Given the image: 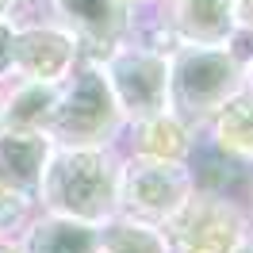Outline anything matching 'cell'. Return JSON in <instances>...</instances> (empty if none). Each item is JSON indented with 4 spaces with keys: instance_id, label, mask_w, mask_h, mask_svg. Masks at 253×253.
Returning <instances> with one entry per match:
<instances>
[{
    "instance_id": "12",
    "label": "cell",
    "mask_w": 253,
    "mask_h": 253,
    "mask_svg": "<svg viewBox=\"0 0 253 253\" xmlns=\"http://www.w3.org/2000/svg\"><path fill=\"white\" fill-rule=\"evenodd\" d=\"M50 142L46 134H23V130H0V188L19 192L35 200L39 180L50 161Z\"/></svg>"
},
{
    "instance_id": "16",
    "label": "cell",
    "mask_w": 253,
    "mask_h": 253,
    "mask_svg": "<svg viewBox=\"0 0 253 253\" xmlns=\"http://www.w3.org/2000/svg\"><path fill=\"white\" fill-rule=\"evenodd\" d=\"M16 23H19V19H0V84L12 77V46H16Z\"/></svg>"
},
{
    "instance_id": "21",
    "label": "cell",
    "mask_w": 253,
    "mask_h": 253,
    "mask_svg": "<svg viewBox=\"0 0 253 253\" xmlns=\"http://www.w3.org/2000/svg\"><path fill=\"white\" fill-rule=\"evenodd\" d=\"M246 88L253 92V54H250V62H246Z\"/></svg>"
},
{
    "instance_id": "22",
    "label": "cell",
    "mask_w": 253,
    "mask_h": 253,
    "mask_svg": "<svg viewBox=\"0 0 253 253\" xmlns=\"http://www.w3.org/2000/svg\"><path fill=\"white\" fill-rule=\"evenodd\" d=\"M246 207H250V222H253V180H250V188H246Z\"/></svg>"
},
{
    "instance_id": "2",
    "label": "cell",
    "mask_w": 253,
    "mask_h": 253,
    "mask_svg": "<svg viewBox=\"0 0 253 253\" xmlns=\"http://www.w3.org/2000/svg\"><path fill=\"white\" fill-rule=\"evenodd\" d=\"M246 88V62L230 42H176L169 54V111L196 130Z\"/></svg>"
},
{
    "instance_id": "8",
    "label": "cell",
    "mask_w": 253,
    "mask_h": 253,
    "mask_svg": "<svg viewBox=\"0 0 253 253\" xmlns=\"http://www.w3.org/2000/svg\"><path fill=\"white\" fill-rule=\"evenodd\" d=\"M42 12L77 39L81 58L100 62L130 39L134 12L123 0H42Z\"/></svg>"
},
{
    "instance_id": "4",
    "label": "cell",
    "mask_w": 253,
    "mask_h": 253,
    "mask_svg": "<svg viewBox=\"0 0 253 253\" xmlns=\"http://www.w3.org/2000/svg\"><path fill=\"white\" fill-rule=\"evenodd\" d=\"M169 54L173 46L126 39L108 58H100V69L119 104L123 126L134 119H146V115L169 111Z\"/></svg>"
},
{
    "instance_id": "13",
    "label": "cell",
    "mask_w": 253,
    "mask_h": 253,
    "mask_svg": "<svg viewBox=\"0 0 253 253\" xmlns=\"http://www.w3.org/2000/svg\"><path fill=\"white\" fill-rule=\"evenodd\" d=\"M23 253H100V226L73 222L50 211H35L31 222L19 230Z\"/></svg>"
},
{
    "instance_id": "20",
    "label": "cell",
    "mask_w": 253,
    "mask_h": 253,
    "mask_svg": "<svg viewBox=\"0 0 253 253\" xmlns=\"http://www.w3.org/2000/svg\"><path fill=\"white\" fill-rule=\"evenodd\" d=\"M0 253H23L19 250V238H0Z\"/></svg>"
},
{
    "instance_id": "15",
    "label": "cell",
    "mask_w": 253,
    "mask_h": 253,
    "mask_svg": "<svg viewBox=\"0 0 253 253\" xmlns=\"http://www.w3.org/2000/svg\"><path fill=\"white\" fill-rule=\"evenodd\" d=\"M100 253H169V242L161 226L115 215L108 226H100Z\"/></svg>"
},
{
    "instance_id": "19",
    "label": "cell",
    "mask_w": 253,
    "mask_h": 253,
    "mask_svg": "<svg viewBox=\"0 0 253 253\" xmlns=\"http://www.w3.org/2000/svg\"><path fill=\"white\" fill-rule=\"evenodd\" d=\"M123 4L130 8V12H134V16H142V12H154L161 0H123Z\"/></svg>"
},
{
    "instance_id": "7",
    "label": "cell",
    "mask_w": 253,
    "mask_h": 253,
    "mask_svg": "<svg viewBox=\"0 0 253 253\" xmlns=\"http://www.w3.org/2000/svg\"><path fill=\"white\" fill-rule=\"evenodd\" d=\"M77 65H81V46L58 19H50L46 12H39V16H27V19L16 23L12 77L62 84Z\"/></svg>"
},
{
    "instance_id": "14",
    "label": "cell",
    "mask_w": 253,
    "mask_h": 253,
    "mask_svg": "<svg viewBox=\"0 0 253 253\" xmlns=\"http://www.w3.org/2000/svg\"><path fill=\"white\" fill-rule=\"evenodd\" d=\"M200 138L207 146H215L219 154L242 161L246 169H253V92L242 88L234 100H226L204 126Z\"/></svg>"
},
{
    "instance_id": "11",
    "label": "cell",
    "mask_w": 253,
    "mask_h": 253,
    "mask_svg": "<svg viewBox=\"0 0 253 253\" xmlns=\"http://www.w3.org/2000/svg\"><path fill=\"white\" fill-rule=\"evenodd\" d=\"M58 88L62 84L8 77L0 84V130L46 134L54 119V104H58Z\"/></svg>"
},
{
    "instance_id": "9",
    "label": "cell",
    "mask_w": 253,
    "mask_h": 253,
    "mask_svg": "<svg viewBox=\"0 0 253 253\" xmlns=\"http://www.w3.org/2000/svg\"><path fill=\"white\" fill-rule=\"evenodd\" d=\"M200 142V130L184 123L176 111H158L123 126L119 154L126 158H158V161H188Z\"/></svg>"
},
{
    "instance_id": "10",
    "label": "cell",
    "mask_w": 253,
    "mask_h": 253,
    "mask_svg": "<svg viewBox=\"0 0 253 253\" xmlns=\"http://www.w3.org/2000/svg\"><path fill=\"white\" fill-rule=\"evenodd\" d=\"M173 42L219 46L234 39V0H161L158 4Z\"/></svg>"
},
{
    "instance_id": "1",
    "label": "cell",
    "mask_w": 253,
    "mask_h": 253,
    "mask_svg": "<svg viewBox=\"0 0 253 253\" xmlns=\"http://www.w3.org/2000/svg\"><path fill=\"white\" fill-rule=\"evenodd\" d=\"M119 146H54L39 180V211L88 226L119 215Z\"/></svg>"
},
{
    "instance_id": "6",
    "label": "cell",
    "mask_w": 253,
    "mask_h": 253,
    "mask_svg": "<svg viewBox=\"0 0 253 253\" xmlns=\"http://www.w3.org/2000/svg\"><path fill=\"white\" fill-rule=\"evenodd\" d=\"M196 176L188 161L126 158L119 165V215L146 226H165L192 200Z\"/></svg>"
},
{
    "instance_id": "18",
    "label": "cell",
    "mask_w": 253,
    "mask_h": 253,
    "mask_svg": "<svg viewBox=\"0 0 253 253\" xmlns=\"http://www.w3.org/2000/svg\"><path fill=\"white\" fill-rule=\"evenodd\" d=\"M234 27L253 39V0H234Z\"/></svg>"
},
{
    "instance_id": "17",
    "label": "cell",
    "mask_w": 253,
    "mask_h": 253,
    "mask_svg": "<svg viewBox=\"0 0 253 253\" xmlns=\"http://www.w3.org/2000/svg\"><path fill=\"white\" fill-rule=\"evenodd\" d=\"M42 12V0H0V19H27Z\"/></svg>"
},
{
    "instance_id": "23",
    "label": "cell",
    "mask_w": 253,
    "mask_h": 253,
    "mask_svg": "<svg viewBox=\"0 0 253 253\" xmlns=\"http://www.w3.org/2000/svg\"><path fill=\"white\" fill-rule=\"evenodd\" d=\"M238 253H253V230H250V238H246V242L238 246Z\"/></svg>"
},
{
    "instance_id": "3",
    "label": "cell",
    "mask_w": 253,
    "mask_h": 253,
    "mask_svg": "<svg viewBox=\"0 0 253 253\" xmlns=\"http://www.w3.org/2000/svg\"><path fill=\"white\" fill-rule=\"evenodd\" d=\"M123 115L111 96L100 62L81 58V65L62 81L46 138L54 146H119Z\"/></svg>"
},
{
    "instance_id": "5",
    "label": "cell",
    "mask_w": 253,
    "mask_h": 253,
    "mask_svg": "<svg viewBox=\"0 0 253 253\" xmlns=\"http://www.w3.org/2000/svg\"><path fill=\"white\" fill-rule=\"evenodd\" d=\"M169 253H238L250 238V207L242 196L196 188L192 200L161 226Z\"/></svg>"
}]
</instances>
